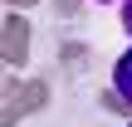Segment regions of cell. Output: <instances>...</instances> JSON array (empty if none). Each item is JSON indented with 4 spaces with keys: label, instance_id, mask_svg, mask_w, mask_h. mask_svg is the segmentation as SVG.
Wrapping results in <instances>:
<instances>
[{
    "label": "cell",
    "instance_id": "6da1fadb",
    "mask_svg": "<svg viewBox=\"0 0 132 127\" xmlns=\"http://www.w3.org/2000/svg\"><path fill=\"white\" fill-rule=\"evenodd\" d=\"M113 88H118L122 98H132V49L118 59V69H113Z\"/></svg>",
    "mask_w": 132,
    "mask_h": 127
},
{
    "label": "cell",
    "instance_id": "7a4b0ae2",
    "mask_svg": "<svg viewBox=\"0 0 132 127\" xmlns=\"http://www.w3.org/2000/svg\"><path fill=\"white\" fill-rule=\"evenodd\" d=\"M122 29L132 34V0H122Z\"/></svg>",
    "mask_w": 132,
    "mask_h": 127
},
{
    "label": "cell",
    "instance_id": "3957f363",
    "mask_svg": "<svg viewBox=\"0 0 132 127\" xmlns=\"http://www.w3.org/2000/svg\"><path fill=\"white\" fill-rule=\"evenodd\" d=\"M98 5H108V0H98Z\"/></svg>",
    "mask_w": 132,
    "mask_h": 127
}]
</instances>
